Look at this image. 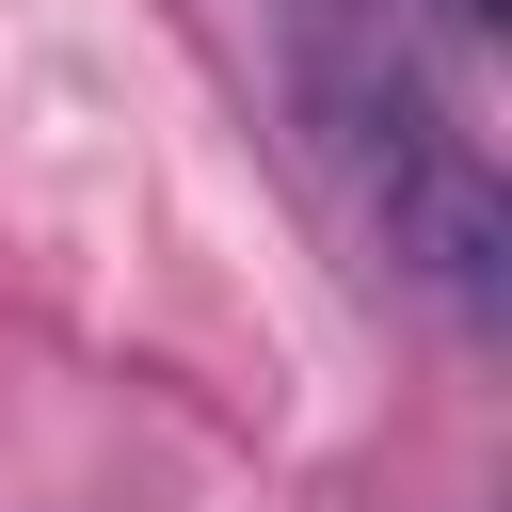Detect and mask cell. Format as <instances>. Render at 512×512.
<instances>
[{
    "label": "cell",
    "mask_w": 512,
    "mask_h": 512,
    "mask_svg": "<svg viewBox=\"0 0 512 512\" xmlns=\"http://www.w3.org/2000/svg\"><path fill=\"white\" fill-rule=\"evenodd\" d=\"M368 208H384V256L448 304V320H512V192H496V160L464 144V128H432L416 160H384L368 176Z\"/></svg>",
    "instance_id": "1"
},
{
    "label": "cell",
    "mask_w": 512,
    "mask_h": 512,
    "mask_svg": "<svg viewBox=\"0 0 512 512\" xmlns=\"http://www.w3.org/2000/svg\"><path fill=\"white\" fill-rule=\"evenodd\" d=\"M432 32H464V48H480V32H496V0H432Z\"/></svg>",
    "instance_id": "2"
},
{
    "label": "cell",
    "mask_w": 512,
    "mask_h": 512,
    "mask_svg": "<svg viewBox=\"0 0 512 512\" xmlns=\"http://www.w3.org/2000/svg\"><path fill=\"white\" fill-rule=\"evenodd\" d=\"M288 16H400V0H288Z\"/></svg>",
    "instance_id": "3"
}]
</instances>
